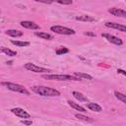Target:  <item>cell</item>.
Returning <instances> with one entry per match:
<instances>
[{
    "label": "cell",
    "instance_id": "obj_1",
    "mask_svg": "<svg viewBox=\"0 0 126 126\" xmlns=\"http://www.w3.org/2000/svg\"><path fill=\"white\" fill-rule=\"evenodd\" d=\"M32 91L42 96H58L60 95V92L49 87L45 86H33L32 87Z\"/></svg>",
    "mask_w": 126,
    "mask_h": 126
},
{
    "label": "cell",
    "instance_id": "obj_2",
    "mask_svg": "<svg viewBox=\"0 0 126 126\" xmlns=\"http://www.w3.org/2000/svg\"><path fill=\"white\" fill-rule=\"evenodd\" d=\"M45 80H54V81H81L82 79L76 77L75 75H66V74H45L41 76Z\"/></svg>",
    "mask_w": 126,
    "mask_h": 126
},
{
    "label": "cell",
    "instance_id": "obj_3",
    "mask_svg": "<svg viewBox=\"0 0 126 126\" xmlns=\"http://www.w3.org/2000/svg\"><path fill=\"white\" fill-rule=\"evenodd\" d=\"M1 85L5 86L10 91H13V92H16V93H20V94H27V95L30 94V92L26 88H24L23 86H21L19 84H15V83H11V82H2Z\"/></svg>",
    "mask_w": 126,
    "mask_h": 126
},
{
    "label": "cell",
    "instance_id": "obj_4",
    "mask_svg": "<svg viewBox=\"0 0 126 126\" xmlns=\"http://www.w3.org/2000/svg\"><path fill=\"white\" fill-rule=\"evenodd\" d=\"M50 30L58 34H63V35H71V34H75L76 32L70 28L67 27H62V26H52L50 28Z\"/></svg>",
    "mask_w": 126,
    "mask_h": 126
},
{
    "label": "cell",
    "instance_id": "obj_5",
    "mask_svg": "<svg viewBox=\"0 0 126 126\" xmlns=\"http://www.w3.org/2000/svg\"><path fill=\"white\" fill-rule=\"evenodd\" d=\"M25 69L29 70V71H32V72H34V73H48L49 70L46 69V68H43V67H39L33 63H31V62H28L24 65Z\"/></svg>",
    "mask_w": 126,
    "mask_h": 126
},
{
    "label": "cell",
    "instance_id": "obj_6",
    "mask_svg": "<svg viewBox=\"0 0 126 126\" xmlns=\"http://www.w3.org/2000/svg\"><path fill=\"white\" fill-rule=\"evenodd\" d=\"M11 111H12L13 114H15L16 116H18V117H20V118H25V119H29V118H31V115H30L26 110H24V109L21 108V107H15V108H12Z\"/></svg>",
    "mask_w": 126,
    "mask_h": 126
},
{
    "label": "cell",
    "instance_id": "obj_7",
    "mask_svg": "<svg viewBox=\"0 0 126 126\" xmlns=\"http://www.w3.org/2000/svg\"><path fill=\"white\" fill-rule=\"evenodd\" d=\"M101 35H102L107 41H109V42H111V43H113V44L121 45V44L123 43L122 39H120L119 37H117V36H115V35H112V34H110V33H102Z\"/></svg>",
    "mask_w": 126,
    "mask_h": 126
},
{
    "label": "cell",
    "instance_id": "obj_8",
    "mask_svg": "<svg viewBox=\"0 0 126 126\" xmlns=\"http://www.w3.org/2000/svg\"><path fill=\"white\" fill-rule=\"evenodd\" d=\"M105 26H106L107 28L114 29V30H118V31H120V32H126V26H124V25L117 24V23H113V22H106V23H105Z\"/></svg>",
    "mask_w": 126,
    "mask_h": 126
},
{
    "label": "cell",
    "instance_id": "obj_9",
    "mask_svg": "<svg viewBox=\"0 0 126 126\" xmlns=\"http://www.w3.org/2000/svg\"><path fill=\"white\" fill-rule=\"evenodd\" d=\"M20 24L23 28H26L29 30H38L39 29V26L32 21H22Z\"/></svg>",
    "mask_w": 126,
    "mask_h": 126
},
{
    "label": "cell",
    "instance_id": "obj_10",
    "mask_svg": "<svg viewBox=\"0 0 126 126\" xmlns=\"http://www.w3.org/2000/svg\"><path fill=\"white\" fill-rule=\"evenodd\" d=\"M108 12L113 15V16H116V17H122V18H126V11L122 10V9H119V8H110L108 10Z\"/></svg>",
    "mask_w": 126,
    "mask_h": 126
},
{
    "label": "cell",
    "instance_id": "obj_11",
    "mask_svg": "<svg viewBox=\"0 0 126 126\" xmlns=\"http://www.w3.org/2000/svg\"><path fill=\"white\" fill-rule=\"evenodd\" d=\"M72 94H73V96H74L77 100H79V101H85V102H88V101H89L88 97L85 96L82 93H79V92L74 91V92H72Z\"/></svg>",
    "mask_w": 126,
    "mask_h": 126
},
{
    "label": "cell",
    "instance_id": "obj_12",
    "mask_svg": "<svg viewBox=\"0 0 126 126\" xmlns=\"http://www.w3.org/2000/svg\"><path fill=\"white\" fill-rule=\"evenodd\" d=\"M87 107L90 109V110H93V111H95V112H100L102 110L101 106L97 103H94V102H89L87 103Z\"/></svg>",
    "mask_w": 126,
    "mask_h": 126
},
{
    "label": "cell",
    "instance_id": "obj_13",
    "mask_svg": "<svg viewBox=\"0 0 126 126\" xmlns=\"http://www.w3.org/2000/svg\"><path fill=\"white\" fill-rule=\"evenodd\" d=\"M75 19L77 21H82V22H94V18L89 15H81V16H76Z\"/></svg>",
    "mask_w": 126,
    "mask_h": 126
},
{
    "label": "cell",
    "instance_id": "obj_14",
    "mask_svg": "<svg viewBox=\"0 0 126 126\" xmlns=\"http://www.w3.org/2000/svg\"><path fill=\"white\" fill-rule=\"evenodd\" d=\"M5 33L7 35L12 36V37H19V36L23 35V32L21 31H18V30H7Z\"/></svg>",
    "mask_w": 126,
    "mask_h": 126
},
{
    "label": "cell",
    "instance_id": "obj_15",
    "mask_svg": "<svg viewBox=\"0 0 126 126\" xmlns=\"http://www.w3.org/2000/svg\"><path fill=\"white\" fill-rule=\"evenodd\" d=\"M67 102H68V104H69L71 107H73L74 109H76V110H78V111H80V112H86V111H87L83 106L79 105L78 103H76V102H74V101H72V100H68Z\"/></svg>",
    "mask_w": 126,
    "mask_h": 126
},
{
    "label": "cell",
    "instance_id": "obj_16",
    "mask_svg": "<svg viewBox=\"0 0 126 126\" xmlns=\"http://www.w3.org/2000/svg\"><path fill=\"white\" fill-rule=\"evenodd\" d=\"M34 34H35L36 36L40 37V38L47 39V40H50V39L53 38V36H52L51 34H49V33H47V32H35Z\"/></svg>",
    "mask_w": 126,
    "mask_h": 126
},
{
    "label": "cell",
    "instance_id": "obj_17",
    "mask_svg": "<svg viewBox=\"0 0 126 126\" xmlns=\"http://www.w3.org/2000/svg\"><path fill=\"white\" fill-rule=\"evenodd\" d=\"M11 43L16 46H19V47H26L31 44L29 41H21V40H14V39L11 40Z\"/></svg>",
    "mask_w": 126,
    "mask_h": 126
},
{
    "label": "cell",
    "instance_id": "obj_18",
    "mask_svg": "<svg viewBox=\"0 0 126 126\" xmlns=\"http://www.w3.org/2000/svg\"><path fill=\"white\" fill-rule=\"evenodd\" d=\"M114 95L118 100H120V101H122L123 103L126 104V94H124L122 93H119V92H114Z\"/></svg>",
    "mask_w": 126,
    "mask_h": 126
},
{
    "label": "cell",
    "instance_id": "obj_19",
    "mask_svg": "<svg viewBox=\"0 0 126 126\" xmlns=\"http://www.w3.org/2000/svg\"><path fill=\"white\" fill-rule=\"evenodd\" d=\"M1 52H3V53H5L6 55H8V56H16L17 55V52L16 51H14V50H11V49H9V48H6V47H1Z\"/></svg>",
    "mask_w": 126,
    "mask_h": 126
},
{
    "label": "cell",
    "instance_id": "obj_20",
    "mask_svg": "<svg viewBox=\"0 0 126 126\" xmlns=\"http://www.w3.org/2000/svg\"><path fill=\"white\" fill-rule=\"evenodd\" d=\"M74 75L80 79H88V80H93V77L89 74H86V73H80V72H76L74 73Z\"/></svg>",
    "mask_w": 126,
    "mask_h": 126
},
{
    "label": "cell",
    "instance_id": "obj_21",
    "mask_svg": "<svg viewBox=\"0 0 126 126\" xmlns=\"http://www.w3.org/2000/svg\"><path fill=\"white\" fill-rule=\"evenodd\" d=\"M75 117L78 118V119H80V120L86 121V122H92V121H93L90 117H88V116H86V115H83V114H81V113H76V114H75Z\"/></svg>",
    "mask_w": 126,
    "mask_h": 126
},
{
    "label": "cell",
    "instance_id": "obj_22",
    "mask_svg": "<svg viewBox=\"0 0 126 126\" xmlns=\"http://www.w3.org/2000/svg\"><path fill=\"white\" fill-rule=\"evenodd\" d=\"M68 52H69V49L66 48V47H60V48H58L56 50V54L57 55H63V54L68 53Z\"/></svg>",
    "mask_w": 126,
    "mask_h": 126
},
{
    "label": "cell",
    "instance_id": "obj_23",
    "mask_svg": "<svg viewBox=\"0 0 126 126\" xmlns=\"http://www.w3.org/2000/svg\"><path fill=\"white\" fill-rule=\"evenodd\" d=\"M54 1L59 4H63V5H71L73 3L72 0H54Z\"/></svg>",
    "mask_w": 126,
    "mask_h": 126
},
{
    "label": "cell",
    "instance_id": "obj_24",
    "mask_svg": "<svg viewBox=\"0 0 126 126\" xmlns=\"http://www.w3.org/2000/svg\"><path fill=\"white\" fill-rule=\"evenodd\" d=\"M36 2H40V3H44V4H50L52 2H54V0H33Z\"/></svg>",
    "mask_w": 126,
    "mask_h": 126
},
{
    "label": "cell",
    "instance_id": "obj_25",
    "mask_svg": "<svg viewBox=\"0 0 126 126\" xmlns=\"http://www.w3.org/2000/svg\"><path fill=\"white\" fill-rule=\"evenodd\" d=\"M21 122H22L23 124H25V125H32V120H25V119H24V120H22Z\"/></svg>",
    "mask_w": 126,
    "mask_h": 126
},
{
    "label": "cell",
    "instance_id": "obj_26",
    "mask_svg": "<svg viewBox=\"0 0 126 126\" xmlns=\"http://www.w3.org/2000/svg\"><path fill=\"white\" fill-rule=\"evenodd\" d=\"M117 73H119V74H122V75L126 76V71H124V70H122V69H117Z\"/></svg>",
    "mask_w": 126,
    "mask_h": 126
},
{
    "label": "cell",
    "instance_id": "obj_27",
    "mask_svg": "<svg viewBox=\"0 0 126 126\" xmlns=\"http://www.w3.org/2000/svg\"><path fill=\"white\" fill-rule=\"evenodd\" d=\"M85 34H86V35H90V36H95V34H94V32H86Z\"/></svg>",
    "mask_w": 126,
    "mask_h": 126
}]
</instances>
